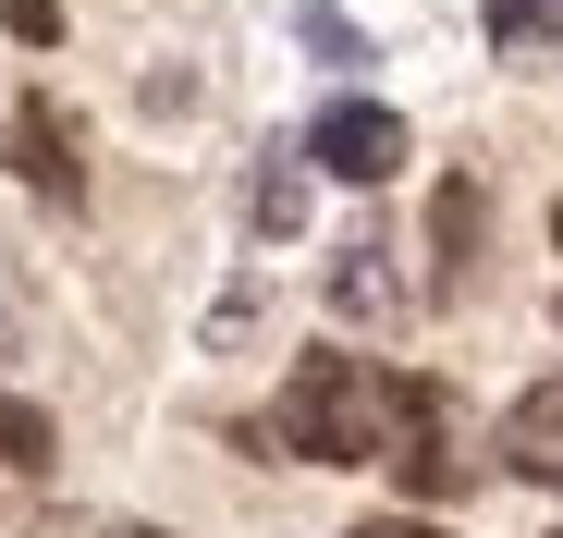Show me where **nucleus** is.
Listing matches in <instances>:
<instances>
[{"label": "nucleus", "mask_w": 563, "mask_h": 538, "mask_svg": "<svg viewBox=\"0 0 563 538\" xmlns=\"http://www.w3.org/2000/svg\"><path fill=\"white\" fill-rule=\"evenodd\" d=\"M269 453H307V466H380L393 440V368L367 355H295V380L269 392Z\"/></svg>", "instance_id": "nucleus-1"}, {"label": "nucleus", "mask_w": 563, "mask_h": 538, "mask_svg": "<svg viewBox=\"0 0 563 538\" xmlns=\"http://www.w3.org/2000/svg\"><path fill=\"white\" fill-rule=\"evenodd\" d=\"M307 159L331 171V184H393V171H405V111H380V99H331V111L307 123Z\"/></svg>", "instance_id": "nucleus-2"}, {"label": "nucleus", "mask_w": 563, "mask_h": 538, "mask_svg": "<svg viewBox=\"0 0 563 538\" xmlns=\"http://www.w3.org/2000/svg\"><path fill=\"white\" fill-rule=\"evenodd\" d=\"M0 147H13L25 197H49V209H86V159H74V123H62L49 99H13V123H0Z\"/></svg>", "instance_id": "nucleus-3"}, {"label": "nucleus", "mask_w": 563, "mask_h": 538, "mask_svg": "<svg viewBox=\"0 0 563 538\" xmlns=\"http://www.w3.org/2000/svg\"><path fill=\"white\" fill-rule=\"evenodd\" d=\"M503 466H515L527 490H551V502H563V380L515 392V416H503Z\"/></svg>", "instance_id": "nucleus-4"}, {"label": "nucleus", "mask_w": 563, "mask_h": 538, "mask_svg": "<svg viewBox=\"0 0 563 538\" xmlns=\"http://www.w3.org/2000/svg\"><path fill=\"white\" fill-rule=\"evenodd\" d=\"M331 306L367 318V330H393V318H405V282L380 269V245H343V257H331Z\"/></svg>", "instance_id": "nucleus-5"}, {"label": "nucleus", "mask_w": 563, "mask_h": 538, "mask_svg": "<svg viewBox=\"0 0 563 538\" xmlns=\"http://www.w3.org/2000/svg\"><path fill=\"white\" fill-rule=\"evenodd\" d=\"M478 233H490V197H478V184H441V197H429V245H441V294L465 282V269H478Z\"/></svg>", "instance_id": "nucleus-6"}, {"label": "nucleus", "mask_w": 563, "mask_h": 538, "mask_svg": "<svg viewBox=\"0 0 563 538\" xmlns=\"http://www.w3.org/2000/svg\"><path fill=\"white\" fill-rule=\"evenodd\" d=\"M478 25H490L503 61H551L563 49V0H478Z\"/></svg>", "instance_id": "nucleus-7"}, {"label": "nucleus", "mask_w": 563, "mask_h": 538, "mask_svg": "<svg viewBox=\"0 0 563 538\" xmlns=\"http://www.w3.org/2000/svg\"><path fill=\"white\" fill-rule=\"evenodd\" d=\"M0 466H13V478H49V466H62V428H49L25 392H0Z\"/></svg>", "instance_id": "nucleus-8"}, {"label": "nucleus", "mask_w": 563, "mask_h": 538, "mask_svg": "<svg viewBox=\"0 0 563 538\" xmlns=\"http://www.w3.org/2000/svg\"><path fill=\"white\" fill-rule=\"evenodd\" d=\"M245 221H257V233H295V221H307V171H295V159H257Z\"/></svg>", "instance_id": "nucleus-9"}, {"label": "nucleus", "mask_w": 563, "mask_h": 538, "mask_svg": "<svg viewBox=\"0 0 563 538\" xmlns=\"http://www.w3.org/2000/svg\"><path fill=\"white\" fill-rule=\"evenodd\" d=\"M307 49H319V61H367V37L331 13V0H307Z\"/></svg>", "instance_id": "nucleus-10"}, {"label": "nucleus", "mask_w": 563, "mask_h": 538, "mask_svg": "<svg viewBox=\"0 0 563 538\" xmlns=\"http://www.w3.org/2000/svg\"><path fill=\"white\" fill-rule=\"evenodd\" d=\"M0 25H13L25 49H49V37H62V0H0Z\"/></svg>", "instance_id": "nucleus-11"}, {"label": "nucleus", "mask_w": 563, "mask_h": 538, "mask_svg": "<svg viewBox=\"0 0 563 538\" xmlns=\"http://www.w3.org/2000/svg\"><path fill=\"white\" fill-rule=\"evenodd\" d=\"M355 538H441V526H417V514H380V526H355Z\"/></svg>", "instance_id": "nucleus-12"}, {"label": "nucleus", "mask_w": 563, "mask_h": 538, "mask_svg": "<svg viewBox=\"0 0 563 538\" xmlns=\"http://www.w3.org/2000/svg\"><path fill=\"white\" fill-rule=\"evenodd\" d=\"M551 257H563V197H551Z\"/></svg>", "instance_id": "nucleus-13"}, {"label": "nucleus", "mask_w": 563, "mask_h": 538, "mask_svg": "<svg viewBox=\"0 0 563 538\" xmlns=\"http://www.w3.org/2000/svg\"><path fill=\"white\" fill-rule=\"evenodd\" d=\"M111 538H172V526H111Z\"/></svg>", "instance_id": "nucleus-14"}]
</instances>
